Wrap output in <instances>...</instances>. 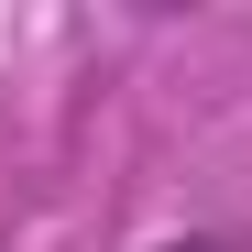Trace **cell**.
I'll return each mask as SVG.
<instances>
[{
	"label": "cell",
	"instance_id": "cell-1",
	"mask_svg": "<svg viewBox=\"0 0 252 252\" xmlns=\"http://www.w3.org/2000/svg\"><path fill=\"white\" fill-rule=\"evenodd\" d=\"M154 252H230V241H154Z\"/></svg>",
	"mask_w": 252,
	"mask_h": 252
}]
</instances>
